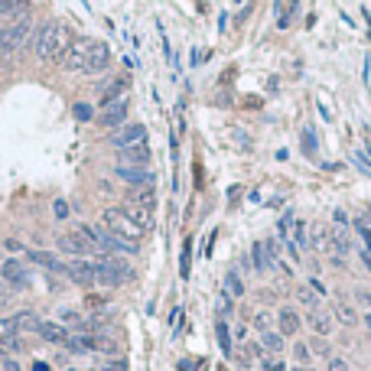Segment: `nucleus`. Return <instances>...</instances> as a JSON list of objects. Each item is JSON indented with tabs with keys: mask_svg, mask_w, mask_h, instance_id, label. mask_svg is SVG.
I'll return each instance as SVG.
<instances>
[{
	"mask_svg": "<svg viewBox=\"0 0 371 371\" xmlns=\"http://www.w3.org/2000/svg\"><path fill=\"white\" fill-rule=\"evenodd\" d=\"M108 62H111V49H108V43L92 39V46H88L85 72H88V75H98V72H105V68H108Z\"/></svg>",
	"mask_w": 371,
	"mask_h": 371,
	"instance_id": "obj_8",
	"label": "nucleus"
},
{
	"mask_svg": "<svg viewBox=\"0 0 371 371\" xmlns=\"http://www.w3.org/2000/svg\"><path fill=\"white\" fill-rule=\"evenodd\" d=\"M306 323H310V329H313L316 335H329V333H333V319H329L323 310H310V319H306Z\"/></svg>",
	"mask_w": 371,
	"mask_h": 371,
	"instance_id": "obj_16",
	"label": "nucleus"
},
{
	"mask_svg": "<svg viewBox=\"0 0 371 371\" xmlns=\"http://www.w3.org/2000/svg\"><path fill=\"white\" fill-rule=\"evenodd\" d=\"M27 257H29V264L46 267V270H52V274H66V264H62L56 254H49V251H29Z\"/></svg>",
	"mask_w": 371,
	"mask_h": 371,
	"instance_id": "obj_14",
	"label": "nucleus"
},
{
	"mask_svg": "<svg viewBox=\"0 0 371 371\" xmlns=\"http://www.w3.org/2000/svg\"><path fill=\"white\" fill-rule=\"evenodd\" d=\"M13 319H17L20 333H36V329H39V319L33 313H20V316H13Z\"/></svg>",
	"mask_w": 371,
	"mask_h": 371,
	"instance_id": "obj_21",
	"label": "nucleus"
},
{
	"mask_svg": "<svg viewBox=\"0 0 371 371\" xmlns=\"http://www.w3.org/2000/svg\"><path fill=\"white\" fill-rule=\"evenodd\" d=\"M215 333H219V345L231 355V335H228V326H225V323H219V326H215Z\"/></svg>",
	"mask_w": 371,
	"mask_h": 371,
	"instance_id": "obj_24",
	"label": "nucleus"
},
{
	"mask_svg": "<svg viewBox=\"0 0 371 371\" xmlns=\"http://www.w3.org/2000/svg\"><path fill=\"white\" fill-rule=\"evenodd\" d=\"M0 66H3V59H0Z\"/></svg>",
	"mask_w": 371,
	"mask_h": 371,
	"instance_id": "obj_40",
	"label": "nucleus"
},
{
	"mask_svg": "<svg viewBox=\"0 0 371 371\" xmlns=\"http://www.w3.org/2000/svg\"><path fill=\"white\" fill-rule=\"evenodd\" d=\"M261 349H267L270 355H280V349H284V335L280 333H261Z\"/></svg>",
	"mask_w": 371,
	"mask_h": 371,
	"instance_id": "obj_19",
	"label": "nucleus"
},
{
	"mask_svg": "<svg viewBox=\"0 0 371 371\" xmlns=\"http://www.w3.org/2000/svg\"><path fill=\"white\" fill-rule=\"evenodd\" d=\"M189 241H186V247H182V261H180V274L182 277H189Z\"/></svg>",
	"mask_w": 371,
	"mask_h": 371,
	"instance_id": "obj_29",
	"label": "nucleus"
},
{
	"mask_svg": "<svg viewBox=\"0 0 371 371\" xmlns=\"http://www.w3.org/2000/svg\"><path fill=\"white\" fill-rule=\"evenodd\" d=\"M293 245H306V225L303 221H296V231H293Z\"/></svg>",
	"mask_w": 371,
	"mask_h": 371,
	"instance_id": "obj_30",
	"label": "nucleus"
},
{
	"mask_svg": "<svg viewBox=\"0 0 371 371\" xmlns=\"http://www.w3.org/2000/svg\"><path fill=\"white\" fill-rule=\"evenodd\" d=\"M0 3H3V0H0Z\"/></svg>",
	"mask_w": 371,
	"mask_h": 371,
	"instance_id": "obj_42",
	"label": "nucleus"
},
{
	"mask_svg": "<svg viewBox=\"0 0 371 371\" xmlns=\"http://www.w3.org/2000/svg\"><path fill=\"white\" fill-rule=\"evenodd\" d=\"M280 335H296L300 333V316L293 313V310H280Z\"/></svg>",
	"mask_w": 371,
	"mask_h": 371,
	"instance_id": "obj_18",
	"label": "nucleus"
},
{
	"mask_svg": "<svg viewBox=\"0 0 371 371\" xmlns=\"http://www.w3.org/2000/svg\"><path fill=\"white\" fill-rule=\"evenodd\" d=\"M296 296H300V303H303V306H313V310H316V296H313V290H310V286H303Z\"/></svg>",
	"mask_w": 371,
	"mask_h": 371,
	"instance_id": "obj_28",
	"label": "nucleus"
},
{
	"mask_svg": "<svg viewBox=\"0 0 371 371\" xmlns=\"http://www.w3.org/2000/svg\"><path fill=\"white\" fill-rule=\"evenodd\" d=\"M293 355H296V362H300V365H310V358H313V352H310V345H303V342H300V345L293 349Z\"/></svg>",
	"mask_w": 371,
	"mask_h": 371,
	"instance_id": "obj_26",
	"label": "nucleus"
},
{
	"mask_svg": "<svg viewBox=\"0 0 371 371\" xmlns=\"http://www.w3.org/2000/svg\"><path fill=\"white\" fill-rule=\"evenodd\" d=\"M98 371H127V365L121 362V358H115V362H108V365H101Z\"/></svg>",
	"mask_w": 371,
	"mask_h": 371,
	"instance_id": "obj_31",
	"label": "nucleus"
},
{
	"mask_svg": "<svg viewBox=\"0 0 371 371\" xmlns=\"http://www.w3.org/2000/svg\"><path fill=\"white\" fill-rule=\"evenodd\" d=\"M0 280L10 286H17V290H23V286L29 284V274H27V267H23V261H20V257H7V261L0 264Z\"/></svg>",
	"mask_w": 371,
	"mask_h": 371,
	"instance_id": "obj_6",
	"label": "nucleus"
},
{
	"mask_svg": "<svg viewBox=\"0 0 371 371\" xmlns=\"http://www.w3.org/2000/svg\"><path fill=\"white\" fill-rule=\"evenodd\" d=\"M303 150L313 153V131H303Z\"/></svg>",
	"mask_w": 371,
	"mask_h": 371,
	"instance_id": "obj_35",
	"label": "nucleus"
},
{
	"mask_svg": "<svg viewBox=\"0 0 371 371\" xmlns=\"http://www.w3.org/2000/svg\"><path fill=\"white\" fill-rule=\"evenodd\" d=\"M150 163V147L140 143V147H127V150L117 153V166H147Z\"/></svg>",
	"mask_w": 371,
	"mask_h": 371,
	"instance_id": "obj_13",
	"label": "nucleus"
},
{
	"mask_svg": "<svg viewBox=\"0 0 371 371\" xmlns=\"http://www.w3.org/2000/svg\"><path fill=\"white\" fill-rule=\"evenodd\" d=\"M290 371H313L310 365H296V368H290Z\"/></svg>",
	"mask_w": 371,
	"mask_h": 371,
	"instance_id": "obj_37",
	"label": "nucleus"
},
{
	"mask_svg": "<svg viewBox=\"0 0 371 371\" xmlns=\"http://www.w3.org/2000/svg\"><path fill=\"white\" fill-rule=\"evenodd\" d=\"M0 284H3V280H0Z\"/></svg>",
	"mask_w": 371,
	"mask_h": 371,
	"instance_id": "obj_41",
	"label": "nucleus"
},
{
	"mask_svg": "<svg viewBox=\"0 0 371 371\" xmlns=\"http://www.w3.org/2000/svg\"><path fill=\"white\" fill-rule=\"evenodd\" d=\"M254 326L261 329V333H267V326H270V319H267V313H257L254 316Z\"/></svg>",
	"mask_w": 371,
	"mask_h": 371,
	"instance_id": "obj_32",
	"label": "nucleus"
},
{
	"mask_svg": "<svg viewBox=\"0 0 371 371\" xmlns=\"http://www.w3.org/2000/svg\"><path fill=\"white\" fill-rule=\"evenodd\" d=\"M115 176L124 180L127 186H133V189H140V186H150L153 182V173L147 170V166H117Z\"/></svg>",
	"mask_w": 371,
	"mask_h": 371,
	"instance_id": "obj_11",
	"label": "nucleus"
},
{
	"mask_svg": "<svg viewBox=\"0 0 371 371\" xmlns=\"http://www.w3.org/2000/svg\"><path fill=\"white\" fill-rule=\"evenodd\" d=\"M75 117L88 121V117H92V108H88V105H75Z\"/></svg>",
	"mask_w": 371,
	"mask_h": 371,
	"instance_id": "obj_33",
	"label": "nucleus"
},
{
	"mask_svg": "<svg viewBox=\"0 0 371 371\" xmlns=\"http://www.w3.org/2000/svg\"><path fill=\"white\" fill-rule=\"evenodd\" d=\"M36 335H43V339H46V342H52V345H66L68 342L66 326H59V323H39Z\"/></svg>",
	"mask_w": 371,
	"mask_h": 371,
	"instance_id": "obj_15",
	"label": "nucleus"
},
{
	"mask_svg": "<svg viewBox=\"0 0 371 371\" xmlns=\"http://www.w3.org/2000/svg\"><path fill=\"white\" fill-rule=\"evenodd\" d=\"M101 225H105L111 235H117V238L131 241V245H137V241L147 235V231H143L124 209H105V212H101Z\"/></svg>",
	"mask_w": 371,
	"mask_h": 371,
	"instance_id": "obj_2",
	"label": "nucleus"
},
{
	"mask_svg": "<svg viewBox=\"0 0 371 371\" xmlns=\"http://www.w3.org/2000/svg\"><path fill=\"white\" fill-rule=\"evenodd\" d=\"M225 293H228V296H241V293H245V284H241V277L235 274V270L225 277Z\"/></svg>",
	"mask_w": 371,
	"mask_h": 371,
	"instance_id": "obj_23",
	"label": "nucleus"
},
{
	"mask_svg": "<svg viewBox=\"0 0 371 371\" xmlns=\"http://www.w3.org/2000/svg\"><path fill=\"white\" fill-rule=\"evenodd\" d=\"M59 251H66V254H72V257H92V254H98L95 241L88 238V231H85V228L62 235V238H59Z\"/></svg>",
	"mask_w": 371,
	"mask_h": 371,
	"instance_id": "obj_4",
	"label": "nucleus"
},
{
	"mask_svg": "<svg viewBox=\"0 0 371 371\" xmlns=\"http://www.w3.org/2000/svg\"><path fill=\"white\" fill-rule=\"evenodd\" d=\"M23 339H20V329H17V319L10 316V319H0V349L3 352H17Z\"/></svg>",
	"mask_w": 371,
	"mask_h": 371,
	"instance_id": "obj_12",
	"label": "nucleus"
},
{
	"mask_svg": "<svg viewBox=\"0 0 371 371\" xmlns=\"http://www.w3.org/2000/svg\"><path fill=\"white\" fill-rule=\"evenodd\" d=\"M0 371H20L17 358H13V355H7L3 349H0Z\"/></svg>",
	"mask_w": 371,
	"mask_h": 371,
	"instance_id": "obj_25",
	"label": "nucleus"
},
{
	"mask_svg": "<svg viewBox=\"0 0 371 371\" xmlns=\"http://www.w3.org/2000/svg\"><path fill=\"white\" fill-rule=\"evenodd\" d=\"M365 303H368V306H371V293H365Z\"/></svg>",
	"mask_w": 371,
	"mask_h": 371,
	"instance_id": "obj_39",
	"label": "nucleus"
},
{
	"mask_svg": "<svg viewBox=\"0 0 371 371\" xmlns=\"http://www.w3.org/2000/svg\"><path fill=\"white\" fill-rule=\"evenodd\" d=\"M335 319H339L342 326H355V323H358V316H355V310L349 303H339V306H335Z\"/></svg>",
	"mask_w": 371,
	"mask_h": 371,
	"instance_id": "obj_22",
	"label": "nucleus"
},
{
	"mask_svg": "<svg viewBox=\"0 0 371 371\" xmlns=\"http://www.w3.org/2000/svg\"><path fill=\"white\" fill-rule=\"evenodd\" d=\"M333 219H335V225H342V228H345V221H349V215H345L342 209H335V215H333Z\"/></svg>",
	"mask_w": 371,
	"mask_h": 371,
	"instance_id": "obj_36",
	"label": "nucleus"
},
{
	"mask_svg": "<svg viewBox=\"0 0 371 371\" xmlns=\"http://www.w3.org/2000/svg\"><path fill=\"white\" fill-rule=\"evenodd\" d=\"M329 371H349V365L342 358H329Z\"/></svg>",
	"mask_w": 371,
	"mask_h": 371,
	"instance_id": "obj_34",
	"label": "nucleus"
},
{
	"mask_svg": "<svg viewBox=\"0 0 371 371\" xmlns=\"http://www.w3.org/2000/svg\"><path fill=\"white\" fill-rule=\"evenodd\" d=\"M88 46H92V39H78V43H72V49H68L66 59H62V66H66L68 72H85Z\"/></svg>",
	"mask_w": 371,
	"mask_h": 371,
	"instance_id": "obj_10",
	"label": "nucleus"
},
{
	"mask_svg": "<svg viewBox=\"0 0 371 371\" xmlns=\"http://www.w3.org/2000/svg\"><path fill=\"white\" fill-rule=\"evenodd\" d=\"M33 49H36L39 62H62L66 52L72 49V33H68L66 23L46 20V23L33 33Z\"/></svg>",
	"mask_w": 371,
	"mask_h": 371,
	"instance_id": "obj_1",
	"label": "nucleus"
},
{
	"mask_svg": "<svg viewBox=\"0 0 371 371\" xmlns=\"http://www.w3.org/2000/svg\"><path fill=\"white\" fill-rule=\"evenodd\" d=\"M261 365H264V371H286V368H284V362H280L277 355H267V358H264Z\"/></svg>",
	"mask_w": 371,
	"mask_h": 371,
	"instance_id": "obj_27",
	"label": "nucleus"
},
{
	"mask_svg": "<svg viewBox=\"0 0 371 371\" xmlns=\"http://www.w3.org/2000/svg\"><path fill=\"white\" fill-rule=\"evenodd\" d=\"M95 280L101 286H121L131 280V267L121 264L117 257H95Z\"/></svg>",
	"mask_w": 371,
	"mask_h": 371,
	"instance_id": "obj_3",
	"label": "nucleus"
},
{
	"mask_svg": "<svg viewBox=\"0 0 371 371\" xmlns=\"http://www.w3.org/2000/svg\"><path fill=\"white\" fill-rule=\"evenodd\" d=\"M365 323H368V329H371V313H368V316H365Z\"/></svg>",
	"mask_w": 371,
	"mask_h": 371,
	"instance_id": "obj_38",
	"label": "nucleus"
},
{
	"mask_svg": "<svg viewBox=\"0 0 371 371\" xmlns=\"http://www.w3.org/2000/svg\"><path fill=\"white\" fill-rule=\"evenodd\" d=\"M124 212H127V215H131V219L137 221L143 231L153 228V212L150 209H143V205H133V202H127V209H124Z\"/></svg>",
	"mask_w": 371,
	"mask_h": 371,
	"instance_id": "obj_17",
	"label": "nucleus"
},
{
	"mask_svg": "<svg viewBox=\"0 0 371 371\" xmlns=\"http://www.w3.org/2000/svg\"><path fill=\"white\" fill-rule=\"evenodd\" d=\"M111 143H115L117 150L140 147V143H147V127H143V124H121V127L111 131Z\"/></svg>",
	"mask_w": 371,
	"mask_h": 371,
	"instance_id": "obj_5",
	"label": "nucleus"
},
{
	"mask_svg": "<svg viewBox=\"0 0 371 371\" xmlns=\"http://www.w3.org/2000/svg\"><path fill=\"white\" fill-rule=\"evenodd\" d=\"M270 264H274V257H270L267 245H261V241H257V245H254V267H257V270H267Z\"/></svg>",
	"mask_w": 371,
	"mask_h": 371,
	"instance_id": "obj_20",
	"label": "nucleus"
},
{
	"mask_svg": "<svg viewBox=\"0 0 371 371\" xmlns=\"http://www.w3.org/2000/svg\"><path fill=\"white\" fill-rule=\"evenodd\" d=\"M66 277L72 280V284H78V286L98 284V280H95V264H92L88 257H75L72 264H66Z\"/></svg>",
	"mask_w": 371,
	"mask_h": 371,
	"instance_id": "obj_7",
	"label": "nucleus"
},
{
	"mask_svg": "<svg viewBox=\"0 0 371 371\" xmlns=\"http://www.w3.org/2000/svg\"><path fill=\"white\" fill-rule=\"evenodd\" d=\"M127 108H131V98H127V95L108 101L105 111H101V127H121L124 117H127Z\"/></svg>",
	"mask_w": 371,
	"mask_h": 371,
	"instance_id": "obj_9",
	"label": "nucleus"
}]
</instances>
